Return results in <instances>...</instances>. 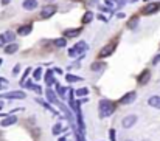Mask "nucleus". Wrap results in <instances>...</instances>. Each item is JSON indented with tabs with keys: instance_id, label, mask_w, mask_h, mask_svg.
Here are the masks:
<instances>
[{
	"instance_id": "11",
	"label": "nucleus",
	"mask_w": 160,
	"mask_h": 141,
	"mask_svg": "<svg viewBox=\"0 0 160 141\" xmlns=\"http://www.w3.org/2000/svg\"><path fill=\"white\" fill-rule=\"evenodd\" d=\"M157 9H159V3H151L143 8V14H151V12H156Z\"/></svg>"
},
{
	"instance_id": "18",
	"label": "nucleus",
	"mask_w": 160,
	"mask_h": 141,
	"mask_svg": "<svg viewBox=\"0 0 160 141\" xmlns=\"http://www.w3.org/2000/svg\"><path fill=\"white\" fill-rule=\"evenodd\" d=\"M45 82H47V85H52L54 82L53 79V73H52V70H48L47 71V75H45Z\"/></svg>"
},
{
	"instance_id": "32",
	"label": "nucleus",
	"mask_w": 160,
	"mask_h": 141,
	"mask_svg": "<svg viewBox=\"0 0 160 141\" xmlns=\"http://www.w3.org/2000/svg\"><path fill=\"white\" fill-rule=\"evenodd\" d=\"M9 3V0H2V5H8Z\"/></svg>"
},
{
	"instance_id": "15",
	"label": "nucleus",
	"mask_w": 160,
	"mask_h": 141,
	"mask_svg": "<svg viewBox=\"0 0 160 141\" xmlns=\"http://www.w3.org/2000/svg\"><path fill=\"white\" fill-rule=\"evenodd\" d=\"M17 50H19V45L12 42V44H9L8 47L5 48V53H6V54H12V53H16Z\"/></svg>"
},
{
	"instance_id": "5",
	"label": "nucleus",
	"mask_w": 160,
	"mask_h": 141,
	"mask_svg": "<svg viewBox=\"0 0 160 141\" xmlns=\"http://www.w3.org/2000/svg\"><path fill=\"white\" fill-rule=\"evenodd\" d=\"M135 123H137V116L135 115H129V116L123 118V121H121V124H123L124 129H131Z\"/></svg>"
},
{
	"instance_id": "12",
	"label": "nucleus",
	"mask_w": 160,
	"mask_h": 141,
	"mask_svg": "<svg viewBox=\"0 0 160 141\" xmlns=\"http://www.w3.org/2000/svg\"><path fill=\"white\" fill-rule=\"evenodd\" d=\"M148 104L154 109H160V96H151L148 99Z\"/></svg>"
},
{
	"instance_id": "30",
	"label": "nucleus",
	"mask_w": 160,
	"mask_h": 141,
	"mask_svg": "<svg viewBox=\"0 0 160 141\" xmlns=\"http://www.w3.org/2000/svg\"><path fill=\"white\" fill-rule=\"evenodd\" d=\"M19 70H20V68H19V65H16V67L12 68V75H17V73H19Z\"/></svg>"
},
{
	"instance_id": "4",
	"label": "nucleus",
	"mask_w": 160,
	"mask_h": 141,
	"mask_svg": "<svg viewBox=\"0 0 160 141\" xmlns=\"http://www.w3.org/2000/svg\"><path fill=\"white\" fill-rule=\"evenodd\" d=\"M135 98H137V95H135V92H128V93L124 95L118 102L121 104V105H128V104H132L134 101H135Z\"/></svg>"
},
{
	"instance_id": "3",
	"label": "nucleus",
	"mask_w": 160,
	"mask_h": 141,
	"mask_svg": "<svg viewBox=\"0 0 160 141\" xmlns=\"http://www.w3.org/2000/svg\"><path fill=\"white\" fill-rule=\"evenodd\" d=\"M115 47H117V44H115V42H112V44H107L106 47H103L101 50H100V53H98L100 59H101V57H107V56H110V54L115 51Z\"/></svg>"
},
{
	"instance_id": "17",
	"label": "nucleus",
	"mask_w": 160,
	"mask_h": 141,
	"mask_svg": "<svg viewBox=\"0 0 160 141\" xmlns=\"http://www.w3.org/2000/svg\"><path fill=\"white\" fill-rule=\"evenodd\" d=\"M3 39H5V42H11V44H12V41H14V33H12V31H6V33L3 34Z\"/></svg>"
},
{
	"instance_id": "35",
	"label": "nucleus",
	"mask_w": 160,
	"mask_h": 141,
	"mask_svg": "<svg viewBox=\"0 0 160 141\" xmlns=\"http://www.w3.org/2000/svg\"><path fill=\"white\" fill-rule=\"evenodd\" d=\"M0 137H2V132H0Z\"/></svg>"
},
{
	"instance_id": "6",
	"label": "nucleus",
	"mask_w": 160,
	"mask_h": 141,
	"mask_svg": "<svg viewBox=\"0 0 160 141\" xmlns=\"http://www.w3.org/2000/svg\"><path fill=\"white\" fill-rule=\"evenodd\" d=\"M54 12H56V6L53 5H48V6H45L42 11H41V17L42 19H48V17H52Z\"/></svg>"
},
{
	"instance_id": "19",
	"label": "nucleus",
	"mask_w": 160,
	"mask_h": 141,
	"mask_svg": "<svg viewBox=\"0 0 160 141\" xmlns=\"http://www.w3.org/2000/svg\"><path fill=\"white\" fill-rule=\"evenodd\" d=\"M47 98H48V101H52L53 104H58V99H56V95L54 92L50 89V90H47Z\"/></svg>"
},
{
	"instance_id": "28",
	"label": "nucleus",
	"mask_w": 160,
	"mask_h": 141,
	"mask_svg": "<svg viewBox=\"0 0 160 141\" xmlns=\"http://www.w3.org/2000/svg\"><path fill=\"white\" fill-rule=\"evenodd\" d=\"M109 135H110V140H112V141H115V130H113V129H110Z\"/></svg>"
},
{
	"instance_id": "22",
	"label": "nucleus",
	"mask_w": 160,
	"mask_h": 141,
	"mask_svg": "<svg viewBox=\"0 0 160 141\" xmlns=\"http://www.w3.org/2000/svg\"><path fill=\"white\" fill-rule=\"evenodd\" d=\"M67 81H68V82H78V81H82V78L73 76V75H67Z\"/></svg>"
},
{
	"instance_id": "2",
	"label": "nucleus",
	"mask_w": 160,
	"mask_h": 141,
	"mask_svg": "<svg viewBox=\"0 0 160 141\" xmlns=\"http://www.w3.org/2000/svg\"><path fill=\"white\" fill-rule=\"evenodd\" d=\"M86 50H87V44H86V42H78L75 47L68 51V54H70L72 57H75V56H79V54H81L82 51H86Z\"/></svg>"
},
{
	"instance_id": "33",
	"label": "nucleus",
	"mask_w": 160,
	"mask_h": 141,
	"mask_svg": "<svg viewBox=\"0 0 160 141\" xmlns=\"http://www.w3.org/2000/svg\"><path fill=\"white\" fill-rule=\"evenodd\" d=\"M126 141H132V140H126Z\"/></svg>"
},
{
	"instance_id": "16",
	"label": "nucleus",
	"mask_w": 160,
	"mask_h": 141,
	"mask_svg": "<svg viewBox=\"0 0 160 141\" xmlns=\"http://www.w3.org/2000/svg\"><path fill=\"white\" fill-rule=\"evenodd\" d=\"M53 44H54V47L62 48V47H65V45H67V41H65V37H59V39H56V41H54Z\"/></svg>"
},
{
	"instance_id": "14",
	"label": "nucleus",
	"mask_w": 160,
	"mask_h": 141,
	"mask_svg": "<svg viewBox=\"0 0 160 141\" xmlns=\"http://www.w3.org/2000/svg\"><path fill=\"white\" fill-rule=\"evenodd\" d=\"M14 123H17V118L16 116H8V118H5L2 121V127H8V126H11Z\"/></svg>"
},
{
	"instance_id": "10",
	"label": "nucleus",
	"mask_w": 160,
	"mask_h": 141,
	"mask_svg": "<svg viewBox=\"0 0 160 141\" xmlns=\"http://www.w3.org/2000/svg\"><path fill=\"white\" fill-rule=\"evenodd\" d=\"M31 23H28V25H22L19 30H17V34L19 36H27V34H30L31 33Z\"/></svg>"
},
{
	"instance_id": "7",
	"label": "nucleus",
	"mask_w": 160,
	"mask_h": 141,
	"mask_svg": "<svg viewBox=\"0 0 160 141\" xmlns=\"http://www.w3.org/2000/svg\"><path fill=\"white\" fill-rule=\"evenodd\" d=\"M27 95L23 93V92H20V90H17V92H8V93L2 95V98H9V99H23Z\"/></svg>"
},
{
	"instance_id": "25",
	"label": "nucleus",
	"mask_w": 160,
	"mask_h": 141,
	"mask_svg": "<svg viewBox=\"0 0 160 141\" xmlns=\"http://www.w3.org/2000/svg\"><path fill=\"white\" fill-rule=\"evenodd\" d=\"M76 96H86V95H89V90L87 89H79V90H76L75 92Z\"/></svg>"
},
{
	"instance_id": "26",
	"label": "nucleus",
	"mask_w": 160,
	"mask_h": 141,
	"mask_svg": "<svg viewBox=\"0 0 160 141\" xmlns=\"http://www.w3.org/2000/svg\"><path fill=\"white\" fill-rule=\"evenodd\" d=\"M41 76H42V68L39 67V68H36V70H34V79H36V81H39V79H41Z\"/></svg>"
},
{
	"instance_id": "27",
	"label": "nucleus",
	"mask_w": 160,
	"mask_h": 141,
	"mask_svg": "<svg viewBox=\"0 0 160 141\" xmlns=\"http://www.w3.org/2000/svg\"><path fill=\"white\" fill-rule=\"evenodd\" d=\"M137 22H138V19H137V17H134V19H132V20L129 22V28H135Z\"/></svg>"
},
{
	"instance_id": "13",
	"label": "nucleus",
	"mask_w": 160,
	"mask_h": 141,
	"mask_svg": "<svg viewBox=\"0 0 160 141\" xmlns=\"http://www.w3.org/2000/svg\"><path fill=\"white\" fill-rule=\"evenodd\" d=\"M81 33V28H70V30H65L64 31V36H67V37H75V36H78Z\"/></svg>"
},
{
	"instance_id": "8",
	"label": "nucleus",
	"mask_w": 160,
	"mask_h": 141,
	"mask_svg": "<svg viewBox=\"0 0 160 141\" xmlns=\"http://www.w3.org/2000/svg\"><path fill=\"white\" fill-rule=\"evenodd\" d=\"M149 78H151V71H149V70H143V73L137 78V81H138L140 85H143V84H146V82L149 81Z\"/></svg>"
},
{
	"instance_id": "20",
	"label": "nucleus",
	"mask_w": 160,
	"mask_h": 141,
	"mask_svg": "<svg viewBox=\"0 0 160 141\" xmlns=\"http://www.w3.org/2000/svg\"><path fill=\"white\" fill-rule=\"evenodd\" d=\"M90 68H92V71H98V70H103L104 68V64L103 62H93Z\"/></svg>"
},
{
	"instance_id": "9",
	"label": "nucleus",
	"mask_w": 160,
	"mask_h": 141,
	"mask_svg": "<svg viewBox=\"0 0 160 141\" xmlns=\"http://www.w3.org/2000/svg\"><path fill=\"white\" fill-rule=\"evenodd\" d=\"M22 6H23V9H27V11H33V9L38 8V0H23Z\"/></svg>"
},
{
	"instance_id": "34",
	"label": "nucleus",
	"mask_w": 160,
	"mask_h": 141,
	"mask_svg": "<svg viewBox=\"0 0 160 141\" xmlns=\"http://www.w3.org/2000/svg\"><path fill=\"white\" fill-rule=\"evenodd\" d=\"M0 64H2V59H0Z\"/></svg>"
},
{
	"instance_id": "21",
	"label": "nucleus",
	"mask_w": 160,
	"mask_h": 141,
	"mask_svg": "<svg viewBox=\"0 0 160 141\" xmlns=\"http://www.w3.org/2000/svg\"><path fill=\"white\" fill-rule=\"evenodd\" d=\"M92 19H93V14H92L90 11H87V12L84 14V17H82V23H89Z\"/></svg>"
},
{
	"instance_id": "23",
	"label": "nucleus",
	"mask_w": 160,
	"mask_h": 141,
	"mask_svg": "<svg viewBox=\"0 0 160 141\" xmlns=\"http://www.w3.org/2000/svg\"><path fill=\"white\" fill-rule=\"evenodd\" d=\"M62 130H64V129H62V124H59V123H58V124H54V127H53V134L54 135H59Z\"/></svg>"
},
{
	"instance_id": "24",
	"label": "nucleus",
	"mask_w": 160,
	"mask_h": 141,
	"mask_svg": "<svg viewBox=\"0 0 160 141\" xmlns=\"http://www.w3.org/2000/svg\"><path fill=\"white\" fill-rule=\"evenodd\" d=\"M68 90L65 89V87H61V85H58V93H59V96L61 98H65V93H67Z\"/></svg>"
},
{
	"instance_id": "1",
	"label": "nucleus",
	"mask_w": 160,
	"mask_h": 141,
	"mask_svg": "<svg viewBox=\"0 0 160 141\" xmlns=\"http://www.w3.org/2000/svg\"><path fill=\"white\" fill-rule=\"evenodd\" d=\"M115 102L109 101V99H101L100 101V107H98V112H100V116L101 118H107L110 116L113 112H115Z\"/></svg>"
},
{
	"instance_id": "31",
	"label": "nucleus",
	"mask_w": 160,
	"mask_h": 141,
	"mask_svg": "<svg viewBox=\"0 0 160 141\" xmlns=\"http://www.w3.org/2000/svg\"><path fill=\"white\" fill-rule=\"evenodd\" d=\"M5 45V39H3V36H0V47H3Z\"/></svg>"
},
{
	"instance_id": "29",
	"label": "nucleus",
	"mask_w": 160,
	"mask_h": 141,
	"mask_svg": "<svg viewBox=\"0 0 160 141\" xmlns=\"http://www.w3.org/2000/svg\"><path fill=\"white\" fill-rule=\"evenodd\" d=\"M159 62H160V54H157V56H156V57L152 59V64L156 65V64H159Z\"/></svg>"
}]
</instances>
